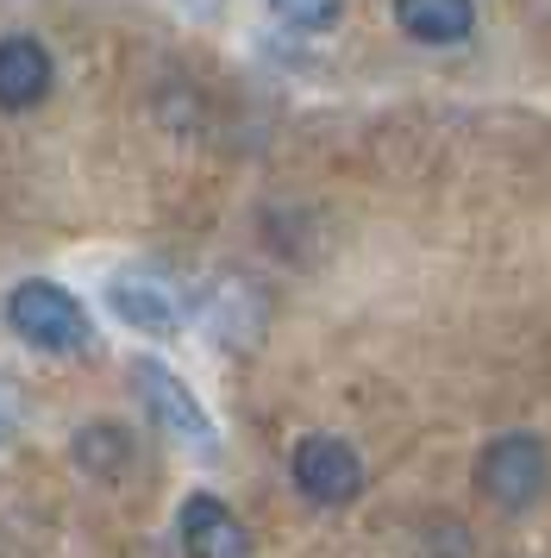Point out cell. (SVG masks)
Listing matches in <instances>:
<instances>
[{
	"mask_svg": "<svg viewBox=\"0 0 551 558\" xmlns=\"http://www.w3.org/2000/svg\"><path fill=\"white\" fill-rule=\"evenodd\" d=\"M7 327L20 332L32 352H50V357L88 352V307L50 277H32L7 295Z\"/></svg>",
	"mask_w": 551,
	"mask_h": 558,
	"instance_id": "1",
	"label": "cell"
},
{
	"mask_svg": "<svg viewBox=\"0 0 551 558\" xmlns=\"http://www.w3.org/2000/svg\"><path fill=\"white\" fill-rule=\"evenodd\" d=\"M546 483H551V458L532 433H501V439H489L482 458H476V489L495 508H507V514L532 508L546 496Z\"/></svg>",
	"mask_w": 551,
	"mask_h": 558,
	"instance_id": "2",
	"label": "cell"
},
{
	"mask_svg": "<svg viewBox=\"0 0 551 558\" xmlns=\"http://www.w3.org/2000/svg\"><path fill=\"white\" fill-rule=\"evenodd\" d=\"M132 383H138V396H145V408L157 414V427L175 433L182 446H195V452H220V433H213V421H207V408L195 402V389L175 377L163 357H138L132 364Z\"/></svg>",
	"mask_w": 551,
	"mask_h": 558,
	"instance_id": "3",
	"label": "cell"
},
{
	"mask_svg": "<svg viewBox=\"0 0 551 558\" xmlns=\"http://www.w3.org/2000/svg\"><path fill=\"white\" fill-rule=\"evenodd\" d=\"M289 471H295L301 496L320 508H345L364 489V458L351 452L345 439H332V433H307L295 446V458H289Z\"/></svg>",
	"mask_w": 551,
	"mask_h": 558,
	"instance_id": "4",
	"label": "cell"
},
{
	"mask_svg": "<svg viewBox=\"0 0 551 558\" xmlns=\"http://www.w3.org/2000/svg\"><path fill=\"white\" fill-rule=\"evenodd\" d=\"M107 307L138 332H175L182 327V289L157 270H120L107 282Z\"/></svg>",
	"mask_w": 551,
	"mask_h": 558,
	"instance_id": "5",
	"label": "cell"
},
{
	"mask_svg": "<svg viewBox=\"0 0 551 558\" xmlns=\"http://www.w3.org/2000/svg\"><path fill=\"white\" fill-rule=\"evenodd\" d=\"M175 533H182V546L195 558H245L250 553V533L238 527V514H232L220 496H188Z\"/></svg>",
	"mask_w": 551,
	"mask_h": 558,
	"instance_id": "6",
	"label": "cell"
},
{
	"mask_svg": "<svg viewBox=\"0 0 551 558\" xmlns=\"http://www.w3.org/2000/svg\"><path fill=\"white\" fill-rule=\"evenodd\" d=\"M50 95V51L38 38H0V107L25 113Z\"/></svg>",
	"mask_w": 551,
	"mask_h": 558,
	"instance_id": "7",
	"label": "cell"
},
{
	"mask_svg": "<svg viewBox=\"0 0 551 558\" xmlns=\"http://www.w3.org/2000/svg\"><path fill=\"white\" fill-rule=\"evenodd\" d=\"M395 20L420 45H457L476 26V0H395Z\"/></svg>",
	"mask_w": 551,
	"mask_h": 558,
	"instance_id": "8",
	"label": "cell"
},
{
	"mask_svg": "<svg viewBox=\"0 0 551 558\" xmlns=\"http://www.w3.org/2000/svg\"><path fill=\"white\" fill-rule=\"evenodd\" d=\"M75 464L82 471H95V477H120L125 464H132V439H125L120 427H82L75 433Z\"/></svg>",
	"mask_w": 551,
	"mask_h": 558,
	"instance_id": "9",
	"label": "cell"
},
{
	"mask_svg": "<svg viewBox=\"0 0 551 558\" xmlns=\"http://www.w3.org/2000/svg\"><path fill=\"white\" fill-rule=\"evenodd\" d=\"M270 13L289 20V26H301V32H326V26H339L345 0H270Z\"/></svg>",
	"mask_w": 551,
	"mask_h": 558,
	"instance_id": "10",
	"label": "cell"
},
{
	"mask_svg": "<svg viewBox=\"0 0 551 558\" xmlns=\"http://www.w3.org/2000/svg\"><path fill=\"white\" fill-rule=\"evenodd\" d=\"M7 433H13V396H7V383H0V446H7Z\"/></svg>",
	"mask_w": 551,
	"mask_h": 558,
	"instance_id": "11",
	"label": "cell"
},
{
	"mask_svg": "<svg viewBox=\"0 0 551 558\" xmlns=\"http://www.w3.org/2000/svg\"><path fill=\"white\" fill-rule=\"evenodd\" d=\"M188 7H195V13H220L225 0H188Z\"/></svg>",
	"mask_w": 551,
	"mask_h": 558,
	"instance_id": "12",
	"label": "cell"
}]
</instances>
